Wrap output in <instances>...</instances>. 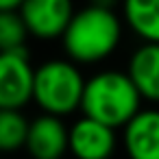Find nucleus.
Masks as SVG:
<instances>
[{"label": "nucleus", "instance_id": "9b49d317", "mask_svg": "<svg viewBox=\"0 0 159 159\" xmlns=\"http://www.w3.org/2000/svg\"><path fill=\"white\" fill-rule=\"evenodd\" d=\"M29 120L22 111L0 109V152H16L26 146Z\"/></svg>", "mask_w": 159, "mask_h": 159}, {"label": "nucleus", "instance_id": "4468645a", "mask_svg": "<svg viewBox=\"0 0 159 159\" xmlns=\"http://www.w3.org/2000/svg\"><path fill=\"white\" fill-rule=\"evenodd\" d=\"M92 7H100V9H111L116 5V0H89Z\"/></svg>", "mask_w": 159, "mask_h": 159}, {"label": "nucleus", "instance_id": "7ed1b4c3", "mask_svg": "<svg viewBox=\"0 0 159 159\" xmlns=\"http://www.w3.org/2000/svg\"><path fill=\"white\" fill-rule=\"evenodd\" d=\"M85 79L70 59H48L35 68L33 102L55 118H66L81 109Z\"/></svg>", "mask_w": 159, "mask_h": 159}, {"label": "nucleus", "instance_id": "1a4fd4ad", "mask_svg": "<svg viewBox=\"0 0 159 159\" xmlns=\"http://www.w3.org/2000/svg\"><path fill=\"white\" fill-rule=\"evenodd\" d=\"M126 74L142 98L159 102V44L139 46L131 55Z\"/></svg>", "mask_w": 159, "mask_h": 159}, {"label": "nucleus", "instance_id": "6e6552de", "mask_svg": "<svg viewBox=\"0 0 159 159\" xmlns=\"http://www.w3.org/2000/svg\"><path fill=\"white\" fill-rule=\"evenodd\" d=\"M129 159H159V109H142L124 126Z\"/></svg>", "mask_w": 159, "mask_h": 159}, {"label": "nucleus", "instance_id": "f257e3e1", "mask_svg": "<svg viewBox=\"0 0 159 159\" xmlns=\"http://www.w3.org/2000/svg\"><path fill=\"white\" fill-rule=\"evenodd\" d=\"M120 37L122 24L113 9L87 5L74 11L66 33L61 35V44L72 63H98L113 55Z\"/></svg>", "mask_w": 159, "mask_h": 159}, {"label": "nucleus", "instance_id": "423d86ee", "mask_svg": "<svg viewBox=\"0 0 159 159\" xmlns=\"http://www.w3.org/2000/svg\"><path fill=\"white\" fill-rule=\"evenodd\" d=\"M70 129L61 118L55 116H37L29 124L26 150L33 159H61L68 152Z\"/></svg>", "mask_w": 159, "mask_h": 159}, {"label": "nucleus", "instance_id": "f8f14e48", "mask_svg": "<svg viewBox=\"0 0 159 159\" xmlns=\"http://www.w3.org/2000/svg\"><path fill=\"white\" fill-rule=\"evenodd\" d=\"M26 39L29 31L20 11H0V52L24 50Z\"/></svg>", "mask_w": 159, "mask_h": 159}, {"label": "nucleus", "instance_id": "f03ea898", "mask_svg": "<svg viewBox=\"0 0 159 159\" xmlns=\"http://www.w3.org/2000/svg\"><path fill=\"white\" fill-rule=\"evenodd\" d=\"M142 96L126 72L105 70L85 81L81 111L83 118L96 120L109 129H124L142 109Z\"/></svg>", "mask_w": 159, "mask_h": 159}, {"label": "nucleus", "instance_id": "0eeeda50", "mask_svg": "<svg viewBox=\"0 0 159 159\" xmlns=\"http://www.w3.org/2000/svg\"><path fill=\"white\" fill-rule=\"evenodd\" d=\"M68 150L76 159H109L116 150V131L96 120L81 118L70 126Z\"/></svg>", "mask_w": 159, "mask_h": 159}, {"label": "nucleus", "instance_id": "39448f33", "mask_svg": "<svg viewBox=\"0 0 159 159\" xmlns=\"http://www.w3.org/2000/svg\"><path fill=\"white\" fill-rule=\"evenodd\" d=\"M20 16L29 35L37 39H57L66 33L74 7L72 0H24Z\"/></svg>", "mask_w": 159, "mask_h": 159}, {"label": "nucleus", "instance_id": "9d476101", "mask_svg": "<svg viewBox=\"0 0 159 159\" xmlns=\"http://www.w3.org/2000/svg\"><path fill=\"white\" fill-rule=\"evenodd\" d=\"M124 18L146 44H159V0H124Z\"/></svg>", "mask_w": 159, "mask_h": 159}, {"label": "nucleus", "instance_id": "ddd939ff", "mask_svg": "<svg viewBox=\"0 0 159 159\" xmlns=\"http://www.w3.org/2000/svg\"><path fill=\"white\" fill-rule=\"evenodd\" d=\"M24 0H0V11H20Z\"/></svg>", "mask_w": 159, "mask_h": 159}, {"label": "nucleus", "instance_id": "20e7f679", "mask_svg": "<svg viewBox=\"0 0 159 159\" xmlns=\"http://www.w3.org/2000/svg\"><path fill=\"white\" fill-rule=\"evenodd\" d=\"M35 68L29 50L0 52V109L22 111L33 100Z\"/></svg>", "mask_w": 159, "mask_h": 159}]
</instances>
